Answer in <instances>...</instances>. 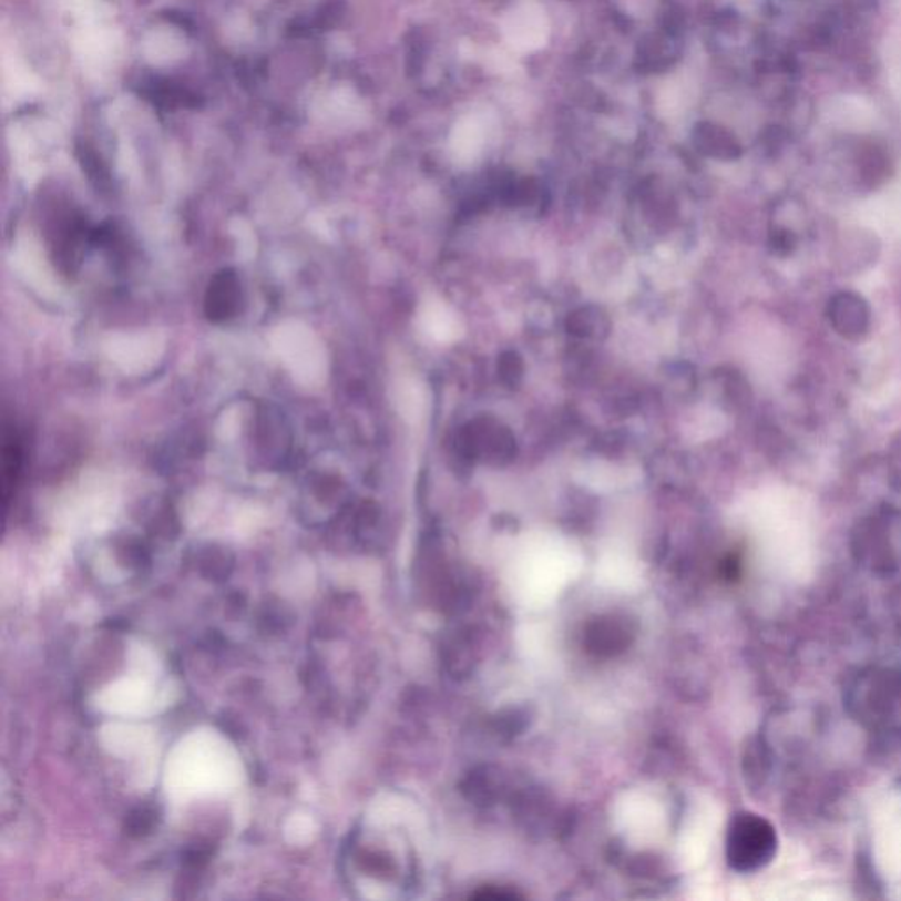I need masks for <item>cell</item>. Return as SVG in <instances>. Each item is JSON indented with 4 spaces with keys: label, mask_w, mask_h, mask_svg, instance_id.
I'll return each instance as SVG.
<instances>
[{
    "label": "cell",
    "mask_w": 901,
    "mask_h": 901,
    "mask_svg": "<svg viewBox=\"0 0 901 901\" xmlns=\"http://www.w3.org/2000/svg\"><path fill=\"white\" fill-rule=\"evenodd\" d=\"M777 849V831L765 817L744 812L730 822L726 856L727 863L736 872H757L774 861Z\"/></svg>",
    "instance_id": "obj_1"
},
{
    "label": "cell",
    "mask_w": 901,
    "mask_h": 901,
    "mask_svg": "<svg viewBox=\"0 0 901 901\" xmlns=\"http://www.w3.org/2000/svg\"><path fill=\"white\" fill-rule=\"evenodd\" d=\"M511 39L525 48L541 44L544 39V17L539 9L525 6L514 13L513 22L509 25Z\"/></svg>",
    "instance_id": "obj_5"
},
{
    "label": "cell",
    "mask_w": 901,
    "mask_h": 901,
    "mask_svg": "<svg viewBox=\"0 0 901 901\" xmlns=\"http://www.w3.org/2000/svg\"><path fill=\"white\" fill-rule=\"evenodd\" d=\"M627 627L620 624L616 618H601L594 627L590 628L586 643L588 649L597 655L615 654L616 649H624L628 643Z\"/></svg>",
    "instance_id": "obj_4"
},
{
    "label": "cell",
    "mask_w": 901,
    "mask_h": 901,
    "mask_svg": "<svg viewBox=\"0 0 901 901\" xmlns=\"http://www.w3.org/2000/svg\"><path fill=\"white\" fill-rule=\"evenodd\" d=\"M239 286L235 275L229 272H223L215 278L214 284L209 286L208 299H206V307H208L209 319H227L235 313L238 307V293Z\"/></svg>",
    "instance_id": "obj_3"
},
{
    "label": "cell",
    "mask_w": 901,
    "mask_h": 901,
    "mask_svg": "<svg viewBox=\"0 0 901 901\" xmlns=\"http://www.w3.org/2000/svg\"><path fill=\"white\" fill-rule=\"evenodd\" d=\"M829 320L838 335L859 340L870 328V307L854 293H840L829 301Z\"/></svg>",
    "instance_id": "obj_2"
}]
</instances>
